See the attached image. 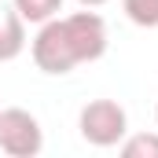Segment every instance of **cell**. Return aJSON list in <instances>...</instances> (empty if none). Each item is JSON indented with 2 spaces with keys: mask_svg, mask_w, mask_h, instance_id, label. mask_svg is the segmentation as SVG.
Wrapping results in <instances>:
<instances>
[{
  "mask_svg": "<svg viewBox=\"0 0 158 158\" xmlns=\"http://www.w3.org/2000/svg\"><path fill=\"white\" fill-rule=\"evenodd\" d=\"M81 7H99V4H107V0H77Z\"/></svg>",
  "mask_w": 158,
  "mask_h": 158,
  "instance_id": "cell-9",
  "label": "cell"
},
{
  "mask_svg": "<svg viewBox=\"0 0 158 158\" xmlns=\"http://www.w3.org/2000/svg\"><path fill=\"white\" fill-rule=\"evenodd\" d=\"M121 11H125L129 22H136L143 30L158 26V0H121Z\"/></svg>",
  "mask_w": 158,
  "mask_h": 158,
  "instance_id": "cell-7",
  "label": "cell"
},
{
  "mask_svg": "<svg viewBox=\"0 0 158 158\" xmlns=\"http://www.w3.org/2000/svg\"><path fill=\"white\" fill-rule=\"evenodd\" d=\"M11 7L22 15V22L40 26V22H48L63 11V0H11Z\"/></svg>",
  "mask_w": 158,
  "mask_h": 158,
  "instance_id": "cell-6",
  "label": "cell"
},
{
  "mask_svg": "<svg viewBox=\"0 0 158 158\" xmlns=\"http://www.w3.org/2000/svg\"><path fill=\"white\" fill-rule=\"evenodd\" d=\"M77 129H81V140L92 147H118L129 136V114L118 99H92L81 107Z\"/></svg>",
  "mask_w": 158,
  "mask_h": 158,
  "instance_id": "cell-1",
  "label": "cell"
},
{
  "mask_svg": "<svg viewBox=\"0 0 158 158\" xmlns=\"http://www.w3.org/2000/svg\"><path fill=\"white\" fill-rule=\"evenodd\" d=\"M155 118H158V107H155Z\"/></svg>",
  "mask_w": 158,
  "mask_h": 158,
  "instance_id": "cell-10",
  "label": "cell"
},
{
  "mask_svg": "<svg viewBox=\"0 0 158 158\" xmlns=\"http://www.w3.org/2000/svg\"><path fill=\"white\" fill-rule=\"evenodd\" d=\"M30 55H33V63H37L40 74H52V77H63V74H70V70L77 66V55H74V48H70L66 26H63L59 15L48 19V22H40L37 37L30 44Z\"/></svg>",
  "mask_w": 158,
  "mask_h": 158,
  "instance_id": "cell-2",
  "label": "cell"
},
{
  "mask_svg": "<svg viewBox=\"0 0 158 158\" xmlns=\"http://www.w3.org/2000/svg\"><path fill=\"white\" fill-rule=\"evenodd\" d=\"M125 158H158V132H136L118 143Z\"/></svg>",
  "mask_w": 158,
  "mask_h": 158,
  "instance_id": "cell-8",
  "label": "cell"
},
{
  "mask_svg": "<svg viewBox=\"0 0 158 158\" xmlns=\"http://www.w3.org/2000/svg\"><path fill=\"white\" fill-rule=\"evenodd\" d=\"M44 147L40 121L22 107H4L0 110V151L11 158H33Z\"/></svg>",
  "mask_w": 158,
  "mask_h": 158,
  "instance_id": "cell-3",
  "label": "cell"
},
{
  "mask_svg": "<svg viewBox=\"0 0 158 158\" xmlns=\"http://www.w3.org/2000/svg\"><path fill=\"white\" fill-rule=\"evenodd\" d=\"M63 26H66V37H70V48L81 63H96L107 55V22L103 15L96 11H74V15H63Z\"/></svg>",
  "mask_w": 158,
  "mask_h": 158,
  "instance_id": "cell-4",
  "label": "cell"
},
{
  "mask_svg": "<svg viewBox=\"0 0 158 158\" xmlns=\"http://www.w3.org/2000/svg\"><path fill=\"white\" fill-rule=\"evenodd\" d=\"M26 52V22L15 7L0 11V63H11Z\"/></svg>",
  "mask_w": 158,
  "mask_h": 158,
  "instance_id": "cell-5",
  "label": "cell"
}]
</instances>
